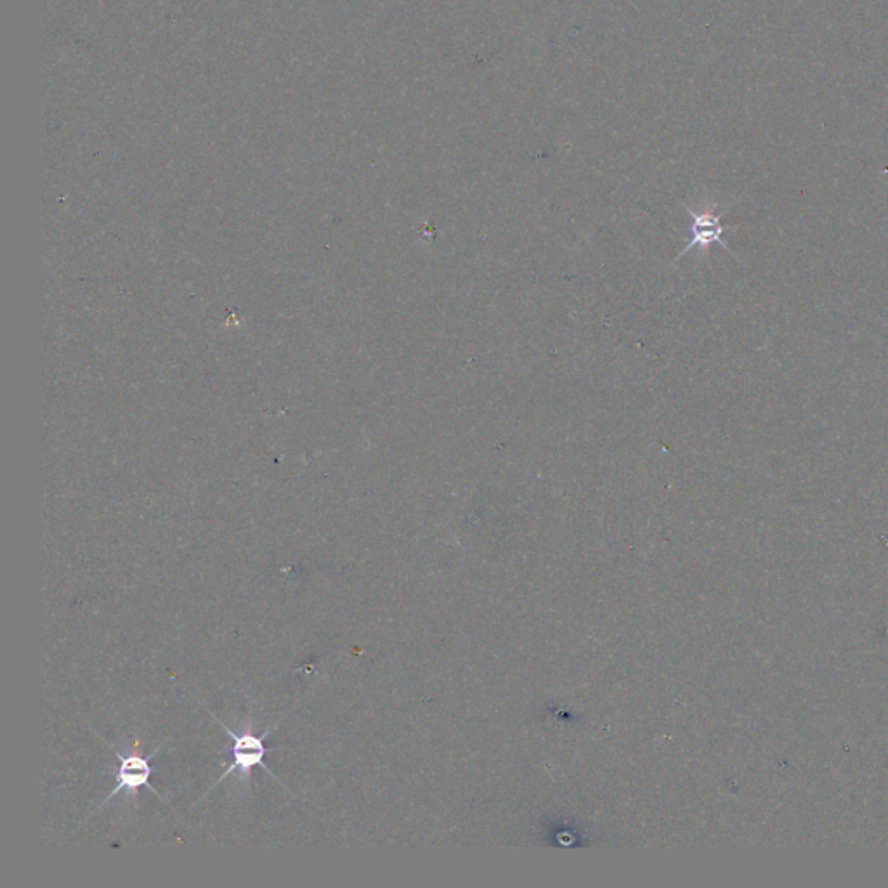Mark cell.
<instances>
[{
  "mask_svg": "<svg viewBox=\"0 0 888 888\" xmlns=\"http://www.w3.org/2000/svg\"><path fill=\"white\" fill-rule=\"evenodd\" d=\"M217 722L220 723V728L228 732L229 737L233 740V746H231V757H233V760H231V766L217 779L216 784L223 783L235 770H238L241 783L249 781V776L252 775L254 767H263L266 772L273 776L272 770L267 769L266 764H264V757H266V753L269 752V749L264 746V740H266L275 729H278V722L272 725V728H267L266 732L261 734V736H255L254 731H252V729H254L252 728V723H247L245 732L238 736L231 729L226 728L225 723L220 722V720H217ZM216 784H214V787H216Z\"/></svg>",
  "mask_w": 888,
  "mask_h": 888,
  "instance_id": "6da1fadb",
  "label": "cell"
},
{
  "mask_svg": "<svg viewBox=\"0 0 888 888\" xmlns=\"http://www.w3.org/2000/svg\"><path fill=\"white\" fill-rule=\"evenodd\" d=\"M160 749L161 746H158L155 752L149 753L148 757H140V755H122L119 749L113 748L115 755H117L120 760L119 772H117V787L113 788L110 795L106 796L105 802H103V807H106V804L119 795V793H122V791H125V795H128L129 799H134V796L137 795V791L144 787L148 788L153 793H157L155 788H152V784H149V779H152L153 772H155V769L152 767V760L157 757Z\"/></svg>",
  "mask_w": 888,
  "mask_h": 888,
  "instance_id": "7a4b0ae2",
  "label": "cell"
},
{
  "mask_svg": "<svg viewBox=\"0 0 888 888\" xmlns=\"http://www.w3.org/2000/svg\"><path fill=\"white\" fill-rule=\"evenodd\" d=\"M682 205L693 217V237H691L689 243L684 247L677 259L684 257L693 249L708 250L713 243H719L720 247L729 250L728 243L723 240V235L728 233L729 229L732 228L722 225V216L725 211L719 214L717 212L719 204H705L699 211H694L693 207H687L685 204Z\"/></svg>",
  "mask_w": 888,
  "mask_h": 888,
  "instance_id": "3957f363",
  "label": "cell"
}]
</instances>
